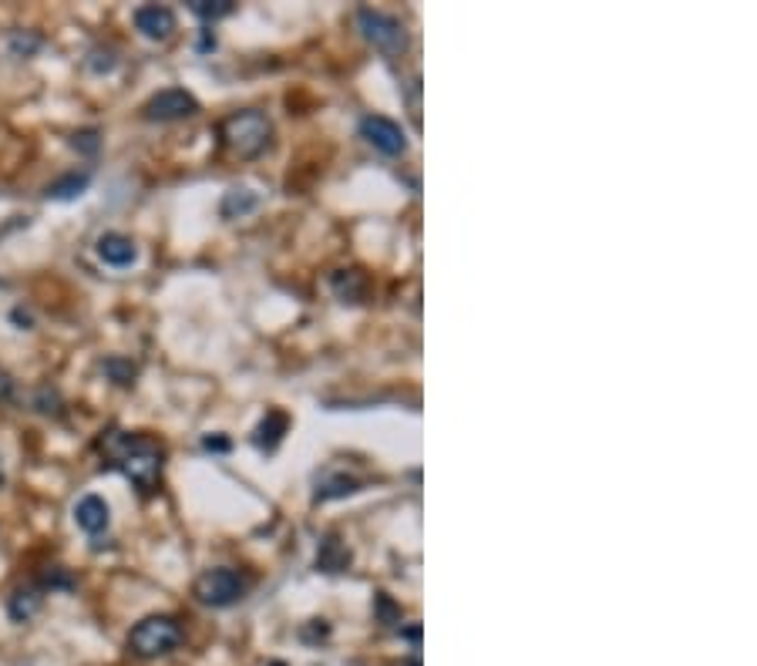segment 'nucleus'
<instances>
[{
	"label": "nucleus",
	"mask_w": 757,
	"mask_h": 666,
	"mask_svg": "<svg viewBox=\"0 0 757 666\" xmlns=\"http://www.w3.org/2000/svg\"><path fill=\"white\" fill-rule=\"evenodd\" d=\"M108 458L122 475L132 481L138 492H155L162 475V448L149 434H112L105 444Z\"/></svg>",
	"instance_id": "f257e3e1"
},
{
	"label": "nucleus",
	"mask_w": 757,
	"mask_h": 666,
	"mask_svg": "<svg viewBox=\"0 0 757 666\" xmlns=\"http://www.w3.org/2000/svg\"><path fill=\"white\" fill-rule=\"evenodd\" d=\"M273 125L263 111H236L223 122V142L233 148L239 159H253L270 145Z\"/></svg>",
	"instance_id": "f03ea898"
},
{
	"label": "nucleus",
	"mask_w": 757,
	"mask_h": 666,
	"mask_svg": "<svg viewBox=\"0 0 757 666\" xmlns=\"http://www.w3.org/2000/svg\"><path fill=\"white\" fill-rule=\"evenodd\" d=\"M182 643V626L172 616H149L142 619L132 633H128V650L142 660H155V656L172 653Z\"/></svg>",
	"instance_id": "7ed1b4c3"
},
{
	"label": "nucleus",
	"mask_w": 757,
	"mask_h": 666,
	"mask_svg": "<svg viewBox=\"0 0 757 666\" xmlns=\"http://www.w3.org/2000/svg\"><path fill=\"white\" fill-rule=\"evenodd\" d=\"M249 592V579L239 569H209L196 579V596L199 603H206L212 609H226L236 606Z\"/></svg>",
	"instance_id": "20e7f679"
},
{
	"label": "nucleus",
	"mask_w": 757,
	"mask_h": 666,
	"mask_svg": "<svg viewBox=\"0 0 757 666\" xmlns=\"http://www.w3.org/2000/svg\"><path fill=\"white\" fill-rule=\"evenodd\" d=\"M357 24L367 41H371L381 54L398 58V54L408 51V31H404V24L398 21V17H391L384 11H371V7H360Z\"/></svg>",
	"instance_id": "39448f33"
},
{
	"label": "nucleus",
	"mask_w": 757,
	"mask_h": 666,
	"mask_svg": "<svg viewBox=\"0 0 757 666\" xmlns=\"http://www.w3.org/2000/svg\"><path fill=\"white\" fill-rule=\"evenodd\" d=\"M199 111V101L189 95L186 88H162L159 95L145 101L142 115L149 122H179V118H192Z\"/></svg>",
	"instance_id": "423d86ee"
},
{
	"label": "nucleus",
	"mask_w": 757,
	"mask_h": 666,
	"mask_svg": "<svg viewBox=\"0 0 757 666\" xmlns=\"http://www.w3.org/2000/svg\"><path fill=\"white\" fill-rule=\"evenodd\" d=\"M360 135L384 155H404V148H408L404 128L387 115H364L360 118Z\"/></svg>",
	"instance_id": "0eeeda50"
},
{
	"label": "nucleus",
	"mask_w": 757,
	"mask_h": 666,
	"mask_svg": "<svg viewBox=\"0 0 757 666\" xmlns=\"http://www.w3.org/2000/svg\"><path fill=\"white\" fill-rule=\"evenodd\" d=\"M135 27L142 31L149 41H165V37L175 34V11L162 4H145L132 14Z\"/></svg>",
	"instance_id": "6e6552de"
},
{
	"label": "nucleus",
	"mask_w": 757,
	"mask_h": 666,
	"mask_svg": "<svg viewBox=\"0 0 757 666\" xmlns=\"http://www.w3.org/2000/svg\"><path fill=\"white\" fill-rule=\"evenodd\" d=\"M95 249H98V256H101V263L115 266V270H125V266H132L135 259H138V246L128 236H122V233L98 236Z\"/></svg>",
	"instance_id": "1a4fd4ad"
},
{
	"label": "nucleus",
	"mask_w": 757,
	"mask_h": 666,
	"mask_svg": "<svg viewBox=\"0 0 757 666\" xmlns=\"http://www.w3.org/2000/svg\"><path fill=\"white\" fill-rule=\"evenodd\" d=\"M75 522L81 532L98 535L108 529V522H112V508H108V502L101 495H85L75 505Z\"/></svg>",
	"instance_id": "9d476101"
},
{
	"label": "nucleus",
	"mask_w": 757,
	"mask_h": 666,
	"mask_svg": "<svg viewBox=\"0 0 757 666\" xmlns=\"http://www.w3.org/2000/svg\"><path fill=\"white\" fill-rule=\"evenodd\" d=\"M357 488H360V478L347 475V471H323V475L317 478V492H313V498H317V502H334V498L354 495Z\"/></svg>",
	"instance_id": "9b49d317"
},
{
	"label": "nucleus",
	"mask_w": 757,
	"mask_h": 666,
	"mask_svg": "<svg viewBox=\"0 0 757 666\" xmlns=\"http://www.w3.org/2000/svg\"><path fill=\"white\" fill-rule=\"evenodd\" d=\"M41 603H44L41 589H34V586H21V589H17L14 596H11V603H7V613H11L14 623H27V619H31V616H38Z\"/></svg>",
	"instance_id": "f8f14e48"
},
{
	"label": "nucleus",
	"mask_w": 757,
	"mask_h": 666,
	"mask_svg": "<svg viewBox=\"0 0 757 666\" xmlns=\"http://www.w3.org/2000/svg\"><path fill=\"white\" fill-rule=\"evenodd\" d=\"M88 185H91V172H68V175H61L58 182H51L44 196L54 202H71V199H78Z\"/></svg>",
	"instance_id": "ddd939ff"
},
{
	"label": "nucleus",
	"mask_w": 757,
	"mask_h": 666,
	"mask_svg": "<svg viewBox=\"0 0 757 666\" xmlns=\"http://www.w3.org/2000/svg\"><path fill=\"white\" fill-rule=\"evenodd\" d=\"M334 290H337L340 300L360 303L364 300V293H367V276L360 270H340V273H334Z\"/></svg>",
	"instance_id": "4468645a"
},
{
	"label": "nucleus",
	"mask_w": 757,
	"mask_h": 666,
	"mask_svg": "<svg viewBox=\"0 0 757 666\" xmlns=\"http://www.w3.org/2000/svg\"><path fill=\"white\" fill-rule=\"evenodd\" d=\"M283 431H286V418L280 411H270L263 418V424L256 428V448H263V451H273L276 444H280V438H283Z\"/></svg>",
	"instance_id": "2eb2a0df"
},
{
	"label": "nucleus",
	"mask_w": 757,
	"mask_h": 666,
	"mask_svg": "<svg viewBox=\"0 0 757 666\" xmlns=\"http://www.w3.org/2000/svg\"><path fill=\"white\" fill-rule=\"evenodd\" d=\"M256 209V196L249 189H229L223 206H219V212H223V219H239L246 216V212Z\"/></svg>",
	"instance_id": "dca6fc26"
},
{
	"label": "nucleus",
	"mask_w": 757,
	"mask_h": 666,
	"mask_svg": "<svg viewBox=\"0 0 757 666\" xmlns=\"http://www.w3.org/2000/svg\"><path fill=\"white\" fill-rule=\"evenodd\" d=\"M320 569H327V572H340V569H347L350 566V552L340 545L334 535H330L327 542L320 545Z\"/></svg>",
	"instance_id": "f3484780"
},
{
	"label": "nucleus",
	"mask_w": 757,
	"mask_h": 666,
	"mask_svg": "<svg viewBox=\"0 0 757 666\" xmlns=\"http://www.w3.org/2000/svg\"><path fill=\"white\" fill-rule=\"evenodd\" d=\"M233 0H192L189 4V11L199 17V21H206V24H212V21H223V17H229L233 14Z\"/></svg>",
	"instance_id": "a211bd4d"
},
{
	"label": "nucleus",
	"mask_w": 757,
	"mask_h": 666,
	"mask_svg": "<svg viewBox=\"0 0 757 666\" xmlns=\"http://www.w3.org/2000/svg\"><path fill=\"white\" fill-rule=\"evenodd\" d=\"M105 370L115 377L118 384H132L135 381V367L128 364V360H122V357H108L105 360Z\"/></svg>",
	"instance_id": "6ab92c4d"
},
{
	"label": "nucleus",
	"mask_w": 757,
	"mask_h": 666,
	"mask_svg": "<svg viewBox=\"0 0 757 666\" xmlns=\"http://www.w3.org/2000/svg\"><path fill=\"white\" fill-rule=\"evenodd\" d=\"M115 54L112 51H105V48H95L88 54V68L95 71V74H108V71H115Z\"/></svg>",
	"instance_id": "aec40b11"
},
{
	"label": "nucleus",
	"mask_w": 757,
	"mask_h": 666,
	"mask_svg": "<svg viewBox=\"0 0 757 666\" xmlns=\"http://www.w3.org/2000/svg\"><path fill=\"white\" fill-rule=\"evenodd\" d=\"M71 145H75L78 152L95 155V152H98V132H78L75 138H71Z\"/></svg>",
	"instance_id": "412c9836"
},
{
	"label": "nucleus",
	"mask_w": 757,
	"mask_h": 666,
	"mask_svg": "<svg viewBox=\"0 0 757 666\" xmlns=\"http://www.w3.org/2000/svg\"><path fill=\"white\" fill-rule=\"evenodd\" d=\"M11 397H14V377L7 374L4 367H0V404L11 401Z\"/></svg>",
	"instance_id": "4be33fe9"
},
{
	"label": "nucleus",
	"mask_w": 757,
	"mask_h": 666,
	"mask_svg": "<svg viewBox=\"0 0 757 666\" xmlns=\"http://www.w3.org/2000/svg\"><path fill=\"white\" fill-rule=\"evenodd\" d=\"M44 582H48L51 589H54V586H61V589H68V586H71V579H68V576H61L58 569H54V572H48V576H44Z\"/></svg>",
	"instance_id": "5701e85b"
},
{
	"label": "nucleus",
	"mask_w": 757,
	"mask_h": 666,
	"mask_svg": "<svg viewBox=\"0 0 757 666\" xmlns=\"http://www.w3.org/2000/svg\"><path fill=\"white\" fill-rule=\"evenodd\" d=\"M202 444H206L209 451H226V448H229V441H226V438H206Z\"/></svg>",
	"instance_id": "b1692460"
},
{
	"label": "nucleus",
	"mask_w": 757,
	"mask_h": 666,
	"mask_svg": "<svg viewBox=\"0 0 757 666\" xmlns=\"http://www.w3.org/2000/svg\"><path fill=\"white\" fill-rule=\"evenodd\" d=\"M4 481H7V475H4V458H0V488H4Z\"/></svg>",
	"instance_id": "393cba45"
},
{
	"label": "nucleus",
	"mask_w": 757,
	"mask_h": 666,
	"mask_svg": "<svg viewBox=\"0 0 757 666\" xmlns=\"http://www.w3.org/2000/svg\"><path fill=\"white\" fill-rule=\"evenodd\" d=\"M404 666H421V663H418V660H411V663H404Z\"/></svg>",
	"instance_id": "a878e982"
},
{
	"label": "nucleus",
	"mask_w": 757,
	"mask_h": 666,
	"mask_svg": "<svg viewBox=\"0 0 757 666\" xmlns=\"http://www.w3.org/2000/svg\"><path fill=\"white\" fill-rule=\"evenodd\" d=\"M276 666H283V663H276Z\"/></svg>",
	"instance_id": "bb28decb"
}]
</instances>
